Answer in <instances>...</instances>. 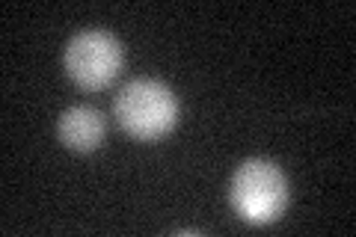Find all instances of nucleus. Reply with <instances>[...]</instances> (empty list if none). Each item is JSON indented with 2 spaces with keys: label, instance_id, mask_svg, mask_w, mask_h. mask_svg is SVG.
<instances>
[{
  "label": "nucleus",
  "instance_id": "obj_1",
  "mask_svg": "<svg viewBox=\"0 0 356 237\" xmlns=\"http://www.w3.org/2000/svg\"><path fill=\"white\" fill-rule=\"evenodd\" d=\"M119 128L140 142L166 137L178 125V98L154 77H134L119 89L113 101Z\"/></svg>",
  "mask_w": 356,
  "mask_h": 237
},
{
  "label": "nucleus",
  "instance_id": "obj_2",
  "mask_svg": "<svg viewBox=\"0 0 356 237\" xmlns=\"http://www.w3.org/2000/svg\"><path fill=\"white\" fill-rule=\"evenodd\" d=\"M229 202L241 220L250 225H267L282 217L288 205V181L273 161L252 157L241 163L229 187Z\"/></svg>",
  "mask_w": 356,
  "mask_h": 237
},
{
  "label": "nucleus",
  "instance_id": "obj_3",
  "mask_svg": "<svg viewBox=\"0 0 356 237\" xmlns=\"http://www.w3.org/2000/svg\"><path fill=\"white\" fill-rule=\"evenodd\" d=\"M122 63H125L122 44L107 30H81L69 39L63 54L65 74L89 92H98V89L113 83L122 72Z\"/></svg>",
  "mask_w": 356,
  "mask_h": 237
},
{
  "label": "nucleus",
  "instance_id": "obj_4",
  "mask_svg": "<svg viewBox=\"0 0 356 237\" xmlns=\"http://www.w3.org/2000/svg\"><path fill=\"white\" fill-rule=\"evenodd\" d=\"M57 133L65 149L89 154L104 140V116L95 107H83V104L69 107L57 122Z\"/></svg>",
  "mask_w": 356,
  "mask_h": 237
}]
</instances>
